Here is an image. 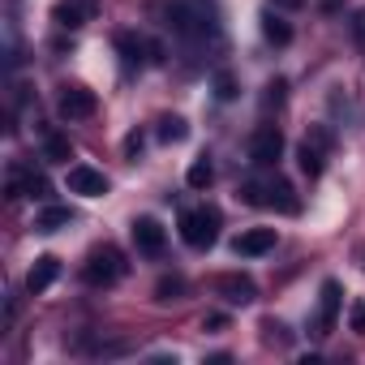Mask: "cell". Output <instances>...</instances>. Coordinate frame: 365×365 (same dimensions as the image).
Instances as JSON below:
<instances>
[{
    "instance_id": "cell-17",
    "label": "cell",
    "mask_w": 365,
    "mask_h": 365,
    "mask_svg": "<svg viewBox=\"0 0 365 365\" xmlns=\"http://www.w3.org/2000/svg\"><path fill=\"white\" fill-rule=\"evenodd\" d=\"M262 35H267V43H275V48H288V43H292V26H288L275 9L262 14Z\"/></svg>"
},
{
    "instance_id": "cell-23",
    "label": "cell",
    "mask_w": 365,
    "mask_h": 365,
    "mask_svg": "<svg viewBox=\"0 0 365 365\" xmlns=\"http://www.w3.org/2000/svg\"><path fill=\"white\" fill-rule=\"evenodd\" d=\"M215 95H220L224 103H228V99H237V78H232L228 69H220V73H215Z\"/></svg>"
},
{
    "instance_id": "cell-9",
    "label": "cell",
    "mask_w": 365,
    "mask_h": 365,
    "mask_svg": "<svg viewBox=\"0 0 365 365\" xmlns=\"http://www.w3.org/2000/svg\"><path fill=\"white\" fill-rule=\"evenodd\" d=\"M339 301H344L339 284L327 279V284H322V301H318V318H314V335H331V331H335V322H339Z\"/></svg>"
},
{
    "instance_id": "cell-6",
    "label": "cell",
    "mask_w": 365,
    "mask_h": 365,
    "mask_svg": "<svg viewBox=\"0 0 365 365\" xmlns=\"http://www.w3.org/2000/svg\"><path fill=\"white\" fill-rule=\"evenodd\" d=\"M279 155H284V133L275 125H258L250 138V163L271 168V163H279Z\"/></svg>"
},
{
    "instance_id": "cell-18",
    "label": "cell",
    "mask_w": 365,
    "mask_h": 365,
    "mask_svg": "<svg viewBox=\"0 0 365 365\" xmlns=\"http://www.w3.org/2000/svg\"><path fill=\"white\" fill-rule=\"evenodd\" d=\"M69 224H73V211L69 207H48V211L35 215V232H61Z\"/></svg>"
},
{
    "instance_id": "cell-5",
    "label": "cell",
    "mask_w": 365,
    "mask_h": 365,
    "mask_svg": "<svg viewBox=\"0 0 365 365\" xmlns=\"http://www.w3.org/2000/svg\"><path fill=\"white\" fill-rule=\"evenodd\" d=\"M327 155H331V129L314 125V129H309V138H305V142H301V150H297V163H301V172H305L309 180H318V176H322V168H327Z\"/></svg>"
},
{
    "instance_id": "cell-13",
    "label": "cell",
    "mask_w": 365,
    "mask_h": 365,
    "mask_svg": "<svg viewBox=\"0 0 365 365\" xmlns=\"http://www.w3.org/2000/svg\"><path fill=\"white\" fill-rule=\"evenodd\" d=\"M56 275H61V258H52V254L35 258V267H31V275H26V292H31V297L48 292V288L56 284Z\"/></svg>"
},
{
    "instance_id": "cell-7",
    "label": "cell",
    "mask_w": 365,
    "mask_h": 365,
    "mask_svg": "<svg viewBox=\"0 0 365 365\" xmlns=\"http://www.w3.org/2000/svg\"><path fill=\"white\" fill-rule=\"evenodd\" d=\"M65 185H69V194L103 198V194H108V176H103V172H95V168H86V163H73V168H69V176H65Z\"/></svg>"
},
{
    "instance_id": "cell-11",
    "label": "cell",
    "mask_w": 365,
    "mask_h": 365,
    "mask_svg": "<svg viewBox=\"0 0 365 365\" xmlns=\"http://www.w3.org/2000/svg\"><path fill=\"white\" fill-rule=\"evenodd\" d=\"M133 241H138V250L142 254H150V258H159L163 254V228H159V220H150V215H142V220H133Z\"/></svg>"
},
{
    "instance_id": "cell-28",
    "label": "cell",
    "mask_w": 365,
    "mask_h": 365,
    "mask_svg": "<svg viewBox=\"0 0 365 365\" xmlns=\"http://www.w3.org/2000/svg\"><path fill=\"white\" fill-rule=\"evenodd\" d=\"M138 150H142V133H129L125 138V155H138Z\"/></svg>"
},
{
    "instance_id": "cell-1",
    "label": "cell",
    "mask_w": 365,
    "mask_h": 365,
    "mask_svg": "<svg viewBox=\"0 0 365 365\" xmlns=\"http://www.w3.org/2000/svg\"><path fill=\"white\" fill-rule=\"evenodd\" d=\"M125 271H129L125 254H120L116 245H99V250H91V258H86V267H82V279H86L91 288H112Z\"/></svg>"
},
{
    "instance_id": "cell-20",
    "label": "cell",
    "mask_w": 365,
    "mask_h": 365,
    "mask_svg": "<svg viewBox=\"0 0 365 365\" xmlns=\"http://www.w3.org/2000/svg\"><path fill=\"white\" fill-rule=\"evenodd\" d=\"M155 297L159 301H180V297H185V279H180V275H163L155 284Z\"/></svg>"
},
{
    "instance_id": "cell-26",
    "label": "cell",
    "mask_w": 365,
    "mask_h": 365,
    "mask_svg": "<svg viewBox=\"0 0 365 365\" xmlns=\"http://www.w3.org/2000/svg\"><path fill=\"white\" fill-rule=\"evenodd\" d=\"M348 327H352V331H365V297L352 301V309H348Z\"/></svg>"
},
{
    "instance_id": "cell-10",
    "label": "cell",
    "mask_w": 365,
    "mask_h": 365,
    "mask_svg": "<svg viewBox=\"0 0 365 365\" xmlns=\"http://www.w3.org/2000/svg\"><path fill=\"white\" fill-rule=\"evenodd\" d=\"M215 292H220L228 305H250V301L258 297V284H254L250 275L232 271V275H220V279H215Z\"/></svg>"
},
{
    "instance_id": "cell-21",
    "label": "cell",
    "mask_w": 365,
    "mask_h": 365,
    "mask_svg": "<svg viewBox=\"0 0 365 365\" xmlns=\"http://www.w3.org/2000/svg\"><path fill=\"white\" fill-rule=\"evenodd\" d=\"M159 138L163 142H180V138H185V120H180V116H163L159 120Z\"/></svg>"
},
{
    "instance_id": "cell-27",
    "label": "cell",
    "mask_w": 365,
    "mask_h": 365,
    "mask_svg": "<svg viewBox=\"0 0 365 365\" xmlns=\"http://www.w3.org/2000/svg\"><path fill=\"white\" fill-rule=\"evenodd\" d=\"M202 327H207V331H224V327H228V318H224V314H207V322H202Z\"/></svg>"
},
{
    "instance_id": "cell-2",
    "label": "cell",
    "mask_w": 365,
    "mask_h": 365,
    "mask_svg": "<svg viewBox=\"0 0 365 365\" xmlns=\"http://www.w3.org/2000/svg\"><path fill=\"white\" fill-rule=\"evenodd\" d=\"M241 198H245L250 207H279V211H288V215L301 211L292 185H288V180H279V176H275V180H250V185H241Z\"/></svg>"
},
{
    "instance_id": "cell-16",
    "label": "cell",
    "mask_w": 365,
    "mask_h": 365,
    "mask_svg": "<svg viewBox=\"0 0 365 365\" xmlns=\"http://www.w3.org/2000/svg\"><path fill=\"white\" fill-rule=\"evenodd\" d=\"M116 52H120L125 69H142V52H150V43H142L133 31H120L116 35Z\"/></svg>"
},
{
    "instance_id": "cell-8",
    "label": "cell",
    "mask_w": 365,
    "mask_h": 365,
    "mask_svg": "<svg viewBox=\"0 0 365 365\" xmlns=\"http://www.w3.org/2000/svg\"><path fill=\"white\" fill-rule=\"evenodd\" d=\"M56 108H61L65 120H86V116H95L99 99H95V91H86V86H65Z\"/></svg>"
},
{
    "instance_id": "cell-4",
    "label": "cell",
    "mask_w": 365,
    "mask_h": 365,
    "mask_svg": "<svg viewBox=\"0 0 365 365\" xmlns=\"http://www.w3.org/2000/svg\"><path fill=\"white\" fill-rule=\"evenodd\" d=\"M180 237H185L190 250H211L220 241V211L215 207H198L180 215Z\"/></svg>"
},
{
    "instance_id": "cell-24",
    "label": "cell",
    "mask_w": 365,
    "mask_h": 365,
    "mask_svg": "<svg viewBox=\"0 0 365 365\" xmlns=\"http://www.w3.org/2000/svg\"><path fill=\"white\" fill-rule=\"evenodd\" d=\"M279 108L284 103V78H275V82H267V95H262V108Z\"/></svg>"
},
{
    "instance_id": "cell-25",
    "label": "cell",
    "mask_w": 365,
    "mask_h": 365,
    "mask_svg": "<svg viewBox=\"0 0 365 365\" xmlns=\"http://www.w3.org/2000/svg\"><path fill=\"white\" fill-rule=\"evenodd\" d=\"M262 331H267V339H271V344H288V327H284V322L267 318V322H262Z\"/></svg>"
},
{
    "instance_id": "cell-29",
    "label": "cell",
    "mask_w": 365,
    "mask_h": 365,
    "mask_svg": "<svg viewBox=\"0 0 365 365\" xmlns=\"http://www.w3.org/2000/svg\"><path fill=\"white\" fill-rule=\"evenodd\" d=\"M271 5H275V9H288V14H292V9H301V5H305V0H271Z\"/></svg>"
},
{
    "instance_id": "cell-12",
    "label": "cell",
    "mask_w": 365,
    "mask_h": 365,
    "mask_svg": "<svg viewBox=\"0 0 365 365\" xmlns=\"http://www.w3.org/2000/svg\"><path fill=\"white\" fill-rule=\"evenodd\" d=\"M232 250H237V258H258V254L275 250V228H250L232 241Z\"/></svg>"
},
{
    "instance_id": "cell-14",
    "label": "cell",
    "mask_w": 365,
    "mask_h": 365,
    "mask_svg": "<svg viewBox=\"0 0 365 365\" xmlns=\"http://www.w3.org/2000/svg\"><path fill=\"white\" fill-rule=\"evenodd\" d=\"M95 14V5L91 0H61V5L52 9V18H56V26L61 31H78V26H86V18Z\"/></svg>"
},
{
    "instance_id": "cell-3",
    "label": "cell",
    "mask_w": 365,
    "mask_h": 365,
    "mask_svg": "<svg viewBox=\"0 0 365 365\" xmlns=\"http://www.w3.org/2000/svg\"><path fill=\"white\" fill-rule=\"evenodd\" d=\"M159 14H163V22L172 26V35H180V39H190V43H198V39H207V31H211V22L194 9V5H185V0H168V5H155Z\"/></svg>"
},
{
    "instance_id": "cell-19",
    "label": "cell",
    "mask_w": 365,
    "mask_h": 365,
    "mask_svg": "<svg viewBox=\"0 0 365 365\" xmlns=\"http://www.w3.org/2000/svg\"><path fill=\"white\" fill-rule=\"evenodd\" d=\"M185 180H190V190H207L211 180H215L211 159H207V155H202V159H194V163H190V172H185Z\"/></svg>"
},
{
    "instance_id": "cell-22",
    "label": "cell",
    "mask_w": 365,
    "mask_h": 365,
    "mask_svg": "<svg viewBox=\"0 0 365 365\" xmlns=\"http://www.w3.org/2000/svg\"><path fill=\"white\" fill-rule=\"evenodd\" d=\"M43 155H48V159H56V163H65V159H69L73 150H69V142H65L61 133H52V138L43 142Z\"/></svg>"
},
{
    "instance_id": "cell-15",
    "label": "cell",
    "mask_w": 365,
    "mask_h": 365,
    "mask_svg": "<svg viewBox=\"0 0 365 365\" xmlns=\"http://www.w3.org/2000/svg\"><path fill=\"white\" fill-rule=\"evenodd\" d=\"M9 198H48L43 172H18V176L9 180Z\"/></svg>"
}]
</instances>
